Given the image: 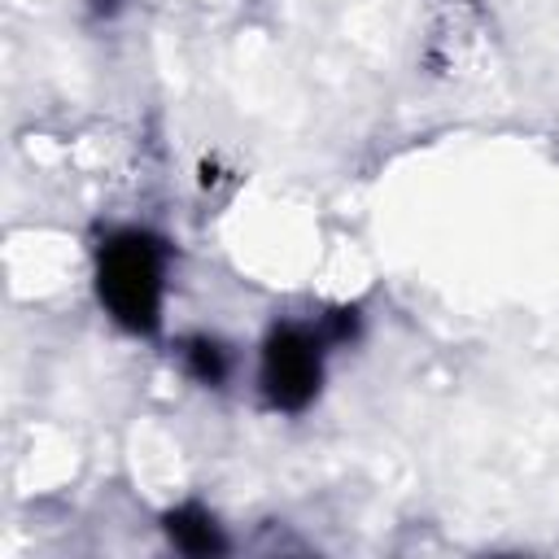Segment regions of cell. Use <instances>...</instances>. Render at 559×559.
<instances>
[{"instance_id":"1","label":"cell","mask_w":559,"mask_h":559,"mask_svg":"<svg viewBox=\"0 0 559 559\" xmlns=\"http://www.w3.org/2000/svg\"><path fill=\"white\" fill-rule=\"evenodd\" d=\"M96 288L122 328L153 332L162 314V245L144 231L109 236L96 262Z\"/></svg>"},{"instance_id":"2","label":"cell","mask_w":559,"mask_h":559,"mask_svg":"<svg viewBox=\"0 0 559 559\" xmlns=\"http://www.w3.org/2000/svg\"><path fill=\"white\" fill-rule=\"evenodd\" d=\"M319 341L293 323L275 328L262 345V393L280 411H301L319 389Z\"/></svg>"},{"instance_id":"3","label":"cell","mask_w":559,"mask_h":559,"mask_svg":"<svg viewBox=\"0 0 559 559\" xmlns=\"http://www.w3.org/2000/svg\"><path fill=\"white\" fill-rule=\"evenodd\" d=\"M166 533H170V542H175L179 550H188V555H214V550H223V537H218L214 520H210L201 507H179V511H170V515H166Z\"/></svg>"},{"instance_id":"4","label":"cell","mask_w":559,"mask_h":559,"mask_svg":"<svg viewBox=\"0 0 559 559\" xmlns=\"http://www.w3.org/2000/svg\"><path fill=\"white\" fill-rule=\"evenodd\" d=\"M183 362H188V371H192L201 384H218V380L227 376V354H223L214 341H205V336H192V341L183 345Z\"/></svg>"},{"instance_id":"5","label":"cell","mask_w":559,"mask_h":559,"mask_svg":"<svg viewBox=\"0 0 559 559\" xmlns=\"http://www.w3.org/2000/svg\"><path fill=\"white\" fill-rule=\"evenodd\" d=\"M122 0H92V13H118Z\"/></svg>"}]
</instances>
